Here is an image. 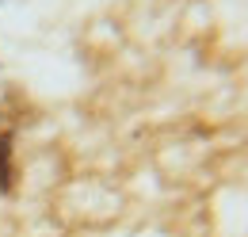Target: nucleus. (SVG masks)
<instances>
[{
    "mask_svg": "<svg viewBox=\"0 0 248 237\" xmlns=\"http://www.w3.org/2000/svg\"><path fill=\"white\" fill-rule=\"evenodd\" d=\"M16 184V146H12V134L0 130V191H12Z\"/></svg>",
    "mask_w": 248,
    "mask_h": 237,
    "instance_id": "obj_1",
    "label": "nucleus"
}]
</instances>
